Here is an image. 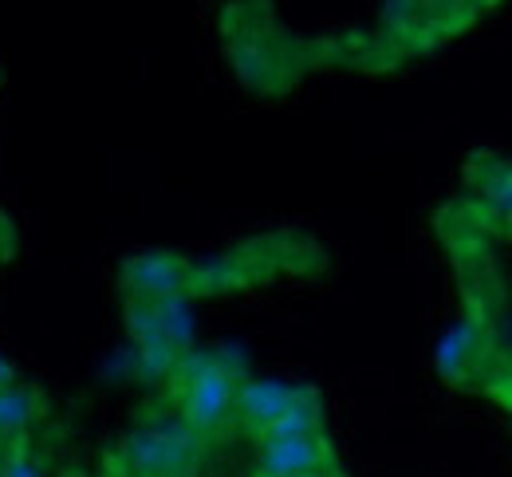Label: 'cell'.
Here are the masks:
<instances>
[{
	"instance_id": "cell-1",
	"label": "cell",
	"mask_w": 512,
	"mask_h": 477,
	"mask_svg": "<svg viewBox=\"0 0 512 477\" xmlns=\"http://www.w3.org/2000/svg\"><path fill=\"white\" fill-rule=\"evenodd\" d=\"M174 375L182 379V422L193 426L201 438L217 434L229 418H233V399H237V383L241 375V359H233L229 351H186L178 355Z\"/></svg>"
},
{
	"instance_id": "cell-2",
	"label": "cell",
	"mask_w": 512,
	"mask_h": 477,
	"mask_svg": "<svg viewBox=\"0 0 512 477\" xmlns=\"http://www.w3.org/2000/svg\"><path fill=\"white\" fill-rule=\"evenodd\" d=\"M201 450H205V438L178 418V422H150L130 430L119 442L115 462L123 470L119 477H170L182 470H197Z\"/></svg>"
},
{
	"instance_id": "cell-3",
	"label": "cell",
	"mask_w": 512,
	"mask_h": 477,
	"mask_svg": "<svg viewBox=\"0 0 512 477\" xmlns=\"http://www.w3.org/2000/svg\"><path fill=\"white\" fill-rule=\"evenodd\" d=\"M331 446L323 434L308 438H284V442H260L256 446V477H304L331 470Z\"/></svg>"
},
{
	"instance_id": "cell-4",
	"label": "cell",
	"mask_w": 512,
	"mask_h": 477,
	"mask_svg": "<svg viewBox=\"0 0 512 477\" xmlns=\"http://www.w3.org/2000/svg\"><path fill=\"white\" fill-rule=\"evenodd\" d=\"M123 292L138 300H162L174 292H190V265L174 253H142L123 265Z\"/></svg>"
},
{
	"instance_id": "cell-5",
	"label": "cell",
	"mask_w": 512,
	"mask_h": 477,
	"mask_svg": "<svg viewBox=\"0 0 512 477\" xmlns=\"http://www.w3.org/2000/svg\"><path fill=\"white\" fill-rule=\"evenodd\" d=\"M300 395H304V387H296V383L241 379L237 383V399H233V418H241L245 430H260L264 422H272L284 407H292Z\"/></svg>"
},
{
	"instance_id": "cell-6",
	"label": "cell",
	"mask_w": 512,
	"mask_h": 477,
	"mask_svg": "<svg viewBox=\"0 0 512 477\" xmlns=\"http://www.w3.org/2000/svg\"><path fill=\"white\" fill-rule=\"evenodd\" d=\"M40 418H44V399H40V391H32L28 383L0 387V446L28 442Z\"/></svg>"
},
{
	"instance_id": "cell-7",
	"label": "cell",
	"mask_w": 512,
	"mask_h": 477,
	"mask_svg": "<svg viewBox=\"0 0 512 477\" xmlns=\"http://www.w3.org/2000/svg\"><path fill=\"white\" fill-rule=\"evenodd\" d=\"M308 434H323V407L320 395L312 387H304V395L284 407L272 422H264L260 430H253L256 446L260 442H284V438H308Z\"/></svg>"
},
{
	"instance_id": "cell-8",
	"label": "cell",
	"mask_w": 512,
	"mask_h": 477,
	"mask_svg": "<svg viewBox=\"0 0 512 477\" xmlns=\"http://www.w3.org/2000/svg\"><path fill=\"white\" fill-rule=\"evenodd\" d=\"M477 351H481V320L477 316H465V320H457L446 336L438 340V347H434V367H438L442 379L461 383V375L469 371V363H473Z\"/></svg>"
},
{
	"instance_id": "cell-9",
	"label": "cell",
	"mask_w": 512,
	"mask_h": 477,
	"mask_svg": "<svg viewBox=\"0 0 512 477\" xmlns=\"http://www.w3.org/2000/svg\"><path fill=\"white\" fill-rule=\"evenodd\" d=\"M158 308V328H162V340L170 343L178 355H186L193 347V304L190 292H174V296H162L154 300Z\"/></svg>"
},
{
	"instance_id": "cell-10",
	"label": "cell",
	"mask_w": 512,
	"mask_h": 477,
	"mask_svg": "<svg viewBox=\"0 0 512 477\" xmlns=\"http://www.w3.org/2000/svg\"><path fill=\"white\" fill-rule=\"evenodd\" d=\"M0 477H48V462L28 442L0 446Z\"/></svg>"
},
{
	"instance_id": "cell-11",
	"label": "cell",
	"mask_w": 512,
	"mask_h": 477,
	"mask_svg": "<svg viewBox=\"0 0 512 477\" xmlns=\"http://www.w3.org/2000/svg\"><path fill=\"white\" fill-rule=\"evenodd\" d=\"M481 194H485V202L493 205L501 217L512 221V166H493L489 178L481 182Z\"/></svg>"
},
{
	"instance_id": "cell-12",
	"label": "cell",
	"mask_w": 512,
	"mask_h": 477,
	"mask_svg": "<svg viewBox=\"0 0 512 477\" xmlns=\"http://www.w3.org/2000/svg\"><path fill=\"white\" fill-rule=\"evenodd\" d=\"M418 16V0H386V20L394 28H406Z\"/></svg>"
},
{
	"instance_id": "cell-13",
	"label": "cell",
	"mask_w": 512,
	"mask_h": 477,
	"mask_svg": "<svg viewBox=\"0 0 512 477\" xmlns=\"http://www.w3.org/2000/svg\"><path fill=\"white\" fill-rule=\"evenodd\" d=\"M12 383H20V379H16V367L0 355V387H12Z\"/></svg>"
},
{
	"instance_id": "cell-14",
	"label": "cell",
	"mask_w": 512,
	"mask_h": 477,
	"mask_svg": "<svg viewBox=\"0 0 512 477\" xmlns=\"http://www.w3.org/2000/svg\"><path fill=\"white\" fill-rule=\"evenodd\" d=\"M170 477H201V470H182V474H170Z\"/></svg>"
},
{
	"instance_id": "cell-15",
	"label": "cell",
	"mask_w": 512,
	"mask_h": 477,
	"mask_svg": "<svg viewBox=\"0 0 512 477\" xmlns=\"http://www.w3.org/2000/svg\"><path fill=\"white\" fill-rule=\"evenodd\" d=\"M304 477H327V474H304Z\"/></svg>"
}]
</instances>
